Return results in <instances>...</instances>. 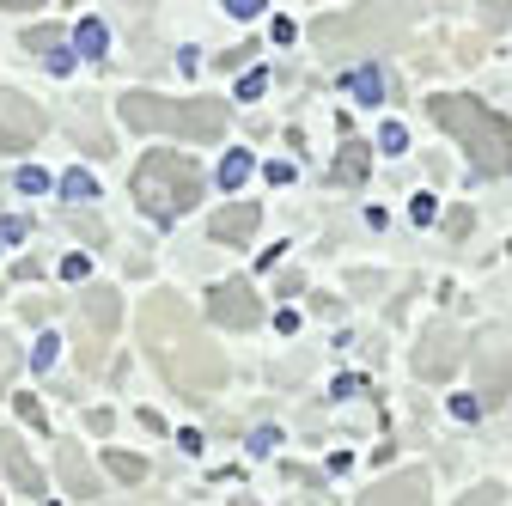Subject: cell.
I'll use <instances>...</instances> for the list:
<instances>
[{
  "mask_svg": "<svg viewBox=\"0 0 512 506\" xmlns=\"http://www.w3.org/2000/svg\"><path fill=\"white\" fill-rule=\"evenodd\" d=\"M141 348L165 372V385L189 403H202L226 385V354L202 336V324L189 318V299L177 293H153L141 305Z\"/></svg>",
  "mask_w": 512,
  "mask_h": 506,
  "instance_id": "obj_1",
  "label": "cell"
},
{
  "mask_svg": "<svg viewBox=\"0 0 512 506\" xmlns=\"http://www.w3.org/2000/svg\"><path fill=\"white\" fill-rule=\"evenodd\" d=\"M427 116H433L439 129L470 153V165H476L482 177H506V171H512V122H506V116H494L482 98H464V92H433Z\"/></svg>",
  "mask_w": 512,
  "mask_h": 506,
  "instance_id": "obj_2",
  "label": "cell"
},
{
  "mask_svg": "<svg viewBox=\"0 0 512 506\" xmlns=\"http://www.w3.org/2000/svg\"><path fill=\"white\" fill-rule=\"evenodd\" d=\"M122 122L141 135H183V141H220L226 135V104L220 98H159V92H128Z\"/></svg>",
  "mask_w": 512,
  "mask_h": 506,
  "instance_id": "obj_3",
  "label": "cell"
},
{
  "mask_svg": "<svg viewBox=\"0 0 512 506\" xmlns=\"http://www.w3.org/2000/svg\"><path fill=\"white\" fill-rule=\"evenodd\" d=\"M128 189H135V202H141L147 220L171 226L183 208L202 202V171H196V159H183V153H147L135 165V177H128Z\"/></svg>",
  "mask_w": 512,
  "mask_h": 506,
  "instance_id": "obj_4",
  "label": "cell"
},
{
  "mask_svg": "<svg viewBox=\"0 0 512 506\" xmlns=\"http://www.w3.org/2000/svg\"><path fill=\"white\" fill-rule=\"evenodd\" d=\"M409 31V13L397 7V0H360L354 13H324L311 25V43L330 49V55H348V49H391L403 43Z\"/></svg>",
  "mask_w": 512,
  "mask_h": 506,
  "instance_id": "obj_5",
  "label": "cell"
},
{
  "mask_svg": "<svg viewBox=\"0 0 512 506\" xmlns=\"http://www.w3.org/2000/svg\"><path fill=\"white\" fill-rule=\"evenodd\" d=\"M470 366H476V385H482V403H506L512 397V324H488L476 342H470Z\"/></svg>",
  "mask_w": 512,
  "mask_h": 506,
  "instance_id": "obj_6",
  "label": "cell"
},
{
  "mask_svg": "<svg viewBox=\"0 0 512 506\" xmlns=\"http://www.w3.org/2000/svg\"><path fill=\"white\" fill-rule=\"evenodd\" d=\"M43 141V104L25 92H0V153H25Z\"/></svg>",
  "mask_w": 512,
  "mask_h": 506,
  "instance_id": "obj_7",
  "label": "cell"
},
{
  "mask_svg": "<svg viewBox=\"0 0 512 506\" xmlns=\"http://www.w3.org/2000/svg\"><path fill=\"white\" fill-rule=\"evenodd\" d=\"M208 318L220 330H256V324H263V299H256L250 281H220L208 293Z\"/></svg>",
  "mask_w": 512,
  "mask_h": 506,
  "instance_id": "obj_8",
  "label": "cell"
},
{
  "mask_svg": "<svg viewBox=\"0 0 512 506\" xmlns=\"http://www.w3.org/2000/svg\"><path fill=\"white\" fill-rule=\"evenodd\" d=\"M458 360H464V336H458V324H433V330L421 336V348H415V372H421V378H452Z\"/></svg>",
  "mask_w": 512,
  "mask_h": 506,
  "instance_id": "obj_9",
  "label": "cell"
},
{
  "mask_svg": "<svg viewBox=\"0 0 512 506\" xmlns=\"http://www.w3.org/2000/svg\"><path fill=\"white\" fill-rule=\"evenodd\" d=\"M25 49L43 61L49 74H74V61H80V49H68L61 25H31V31H25Z\"/></svg>",
  "mask_w": 512,
  "mask_h": 506,
  "instance_id": "obj_10",
  "label": "cell"
},
{
  "mask_svg": "<svg viewBox=\"0 0 512 506\" xmlns=\"http://www.w3.org/2000/svg\"><path fill=\"white\" fill-rule=\"evenodd\" d=\"M256 226H263V208H256V202H232V208H220V214L208 220V232H214L220 244H250Z\"/></svg>",
  "mask_w": 512,
  "mask_h": 506,
  "instance_id": "obj_11",
  "label": "cell"
},
{
  "mask_svg": "<svg viewBox=\"0 0 512 506\" xmlns=\"http://www.w3.org/2000/svg\"><path fill=\"white\" fill-rule=\"evenodd\" d=\"M0 464H7V476H13V488H19L25 500H43V470L31 464V452L19 446L13 433H0Z\"/></svg>",
  "mask_w": 512,
  "mask_h": 506,
  "instance_id": "obj_12",
  "label": "cell"
},
{
  "mask_svg": "<svg viewBox=\"0 0 512 506\" xmlns=\"http://www.w3.org/2000/svg\"><path fill=\"white\" fill-rule=\"evenodd\" d=\"M55 470H61V488H68V500H98V482H92V464L80 446H61L55 452Z\"/></svg>",
  "mask_w": 512,
  "mask_h": 506,
  "instance_id": "obj_13",
  "label": "cell"
},
{
  "mask_svg": "<svg viewBox=\"0 0 512 506\" xmlns=\"http://www.w3.org/2000/svg\"><path fill=\"white\" fill-rule=\"evenodd\" d=\"M342 92H354L360 104H384V92H391V74H384L378 61H360V68L342 74Z\"/></svg>",
  "mask_w": 512,
  "mask_h": 506,
  "instance_id": "obj_14",
  "label": "cell"
},
{
  "mask_svg": "<svg viewBox=\"0 0 512 506\" xmlns=\"http://www.w3.org/2000/svg\"><path fill=\"white\" fill-rule=\"evenodd\" d=\"M366 500H384V506H403V500H433L427 494V476L421 470H403V476H384Z\"/></svg>",
  "mask_w": 512,
  "mask_h": 506,
  "instance_id": "obj_15",
  "label": "cell"
},
{
  "mask_svg": "<svg viewBox=\"0 0 512 506\" xmlns=\"http://www.w3.org/2000/svg\"><path fill=\"white\" fill-rule=\"evenodd\" d=\"M80 311H86V330H98V336H110V330L122 324V299H116L110 287H92Z\"/></svg>",
  "mask_w": 512,
  "mask_h": 506,
  "instance_id": "obj_16",
  "label": "cell"
},
{
  "mask_svg": "<svg viewBox=\"0 0 512 506\" xmlns=\"http://www.w3.org/2000/svg\"><path fill=\"white\" fill-rule=\"evenodd\" d=\"M366 171H372V147H366V141H342V153H336V171H330V177L354 189V183H366Z\"/></svg>",
  "mask_w": 512,
  "mask_h": 506,
  "instance_id": "obj_17",
  "label": "cell"
},
{
  "mask_svg": "<svg viewBox=\"0 0 512 506\" xmlns=\"http://www.w3.org/2000/svg\"><path fill=\"white\" fill-rule=\"evenodd\" d=\"M74 49H80V55H92V61H98V55H104V49H110V31H104V25H98V19H86V25H80V31H74Z\"/></svg>",
  "mask_w": 512,
  "mask_h": 506,
  "instance_id": "obj_18",
  "label": "cell"
},
{
  "mask_svg": "<svg viewBox=\"0 0 512 506\" xmlns=\"http://www.w3.org/2000/svg\"><path fill=\"white\" fill-rule=\"evenodd\" d=\"M61 196H68V202H98L92 171H68V177H61Z\"/></svg>",
  "mask_w": 512,
  "mask_h": 506,
  "instance_id": "obj_19",
  "label": "cell"
},
{
  "mask_svg": "<svg viewBox=\"0 0 512 506\" xmlns=\"http://www.w3.org/2000/svg\"><path fill=\"white\" fill-rule=\"evenodd\" d=\"M104 464H110L116 482H141V476H147V464H141V458H128V452H110Z\"/></svg>",
  "mask_w": 512,
  "mask_h": 506,
  "instance_id": "obj_20",
  "label": "cell"
},
{
  "mask_svg": "<svg viewBox=\"0 0 512 506\" xmlns=\"http://www.w3.org/2000/svg\"><path fill=\"white\" fill-rule=\"evenodd\" d=\"M250 171H256V165H250V153H226V165H220V183H226V189H238Z\"/></svg>",
  "mask_w": 512,
  "mask_h": 506,
  "instance_id": "obj_21",
  "label": "cell"
},
{
  "mask_svg": "<svg viewBox=\"0 0 512 506\" xmlns=\"http://www.w3.org/2000/svg\"><path fill=\"white\" fill-rule=\"evenodd\" d=\"M104 342H110V336H98V330H86V336H80V366H86V372H98V366H104Z\"/></svg>",
  "mask_w": 512,
  "mask_h": 506,
  "instance_id": "obj_22",
  "label": "cell"
},
{
  "mask_svg": "<svg viewBox=\"0 0 512 506\" xmlns=\"http://www.w3.org/2000/svg\"><path fill=\"white\" fill-rule=\"evenodd\" d=\"M13 372H19V348H13L7 336H0V391L13 385Z\"/></svg>",
  "mask_w": 512,
  "mask_h": 506,
  "instance_id": "obj_23",
  "label": "cell"
},
{
  "mask_svg": "<svg viewBox=\"0 0 512 506\" xmlns=\"http://www.w3.org/2000/svg\"><path fill=\"white\" fill-rule=\"evenodd\" d=\"M263 92H269V74H263V68H250V74L238 80V98H244V104H250V98H263Z\"/></svg>",
  "mask_w": 512,
  "mask_h": 506,
  "instance_id": "obj_24",
  "label": "cell"
},
{
  "mask_svg": "<svg viewBox=\"0 0 512 506\" xmlns=\"http://www.w3.org/2000/svg\"><path fill=\"white\" fill-rule=\"evenodd\" d=\"M378 147H384V153H403V147H409V129H403V122H384Z\"/></svg>",
  "mask_w": 512,
  "mask_h": 506,
  "instance_id": "obj_25",
  "label": "cell"
},
{
  "mask_svg": "<svg viewBox=\"0 0 512 506\" xmlns=\"http://www.w3.org/2000/svg\"><path fill=\"white\" fill-rule=\"evenodd\" d=\"M220 7H226L232 19H256V13H263V7H269V0H220Z\"/></svg>",
  "mask_w": 512,
  "mask_h": 506,
  "instance_id": "obj_26",
  "label": "cell"
},
{
  "mask_svg": "<svg viewBox=\"0 0 512 506\" xmlns=\"http://www.w3.org/2000/svg\"><path fill=\"white\" fill-rule=\"evenodd\" d=\"M19 189H25V196H43V189H49V177H43L37 165H25V171H19Z\"/></svg>",
  "mask_w": 512,
  "mask_h": 506,
  "instance_id": "obj_27",
  "label": "cell"
},
{
  "mask_svg": "<svg viewBox=\"0 0 512 506\" xmlns=\"http://www.w3.org/2000/svg\"><path fill=\"white\" fill-rule=\"evenodd\" d=\"M13 409H19V421H25V427H43V403H37V397H19Z\"/></svg>",
  "mask_w": 512,
  "mask_h": 506,
  "instance_id": "obj_28",
  "label": "cell"
},
{
  "mask_svg": "<svg viewBox=\"0 0 512 506\" xmlns=\"http://www.w3.org/2000/svg\"><path fill=\"white\" fill-rule=\"evenodd\" d=\"M482 7H488V31H500L512 19V0H482Z\"/></svg>",
  "mask_w": 512,
  "mask_h": 506,
  "instance_id": "obj_29",
  "label": "cell"
},
{
  "mask_svg": "<svg viewBox=\"0 0 512 506\" xmlns=\"http://www.w3.org/2000/svg\"><path fill=\"white\" fill-rule=\"evenodd\" d=\"M55 348H61V342H55V336H43V342H37V354H31V366H37V372H49V360H55Z\"/></svg>",
  "mask_w": 512,
  "mask_h": 506,
  "instance_id": "obj_30",
  "label": "cell"
},
{
  "mask_svg": "<svg viewBox=\"0 0 512 506\" xmlns=\"http://www.w3.org/2000/svg\"><path fill=\"white\" fill-rule=\"evenodd\" d=\"M482 409H488V403H476V397H452V415H458V421H476Z\"/></svg>",
  "mask_w": 512,
  "mask_h": 506,
  "instance_id": "obj_31",
  "label": "cell"
},
{
  "mask_svg": "<svg viewBox=\"0 0 512 506\" xmlns=\"http://www.w3.org/2000/svg\"><path fill=\"white\" fill-rule=\"evenodd\" d=\"M49 311H55V299H25V318H31V324H43Z\"/></svg>",
  "mask_w": 512,
  "mask_h": 506,
  "instance_id": "obj_32",
  "label": "cell"
},
{
  "mask_svg": "<svg viewBox=\"0 0 512 506\" xmlns=\"http://www.w3.org/2000/svg\"><path fill=\"white\" fill-rule=\"evenodd\" d=\"M250 55H256V43H244V49H232V55H220V68H232V74H238V61H250Z\"/></svg>",
  "mask_w": 512,
  "mask_h": 506,
  "instance_id": "obj_33",
  "label": "cell"
},
{
  "mask_svg": "<svg viewBox=\"0 0 512 506\" xmlns=\"http://www.w3.org/2000/svg\"><path fill=\"white\" fill-rule=\"evenodd\" d=\"M25 232H31V220H25V214H13L7 226H0V238H25Z\"/></svg>",
  "mask_w": 512,
  "mask_h": 506,
  "instance_id": "obj_34",
  "label": "cell"
},
{
  "mask_svg": "<svg viewBox=\"0 0 512 506\" xmlns=\"http://www.w3.org/2000/svg\"><path fill=\"white\" fill-rule=\"evenodd\" d=\"M86 269H92L86 257H68V263H61V275H68V281H86Z\"/></svg>",
  "mask_w": 512,
  "mask_h": 506,
  "instance_id": "obj_35",
  "label": "cell"
},
{
  "mask_svg": "<svg viewBox=\"0 0 512 506\" xmlns=\"http://www.w3.org/2000/svg\"><path fill=\"white\" fill-rule=\"evenodd\" d=\"M0 7H43V0H0Z\"/></svg>",
  "mask_w": 512,
  "mask_h": 506,
  "instance_id": "obj_36",
  "label": "cell"
}]
</instances>
